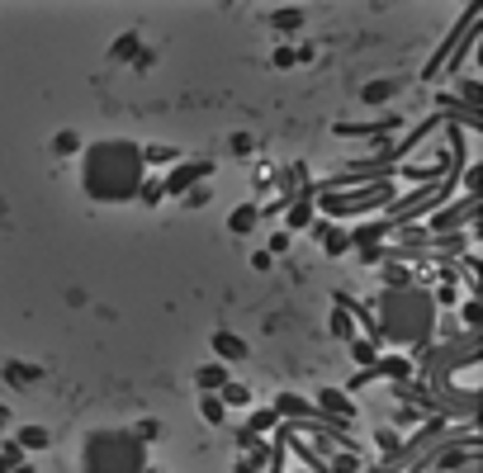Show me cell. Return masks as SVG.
Instances as JSON below:
<instances>
[{
    "mask_svg": "<svg viewBox=\"0 0 483 473\" xmlns=\"http://www.w3.org/2000/svg\"><path fill=\"white\" fill-rule=\"evenodd\" d=\"M85 473H142L137 469V445L133 436H90V449H85Z\"/></svg>",
    "mask_w": 483,
    "mask_h": 473,
    "instance_id": "6da1fadb",
    "label": "cell"
},
{
    "mask_svg": "<svg viewBox=\"0 0 483 473\" xmlns=\"http://www.w3.org/2000/svg\"><path fill=\"white\" fill-rule=\"evenodd\" d=\"M19 445L24 449H43L48 445V431H43V426H24V431H19Z\"/></svg>",
    "mask_w": 483,
    "mask_h": 473,
    "instance_id": "7a4b0ae2",
    "label": "cell"
},
{
    "mask_svg": "<svg viewBox=\"0 0 483 473\" xmlns=\"http://www.w3.org/2000/svg\"><path fill=\"white\" fill-rule=\"evenodd\" d=\"M214 345H218V355H228V360H242V355H246V345L232 341V336H214Z\"/></svg>",
    "mask_w": 483,
    "mask_h": 473,
    "instance_id": "3957f363",
    "label": "cell"
},
{
    "mask_svg": "<svg viewBox=\"0 0 483 473\" xmlns=\"http://www.w3.org/2000/svg\"><path fill=\"white\" fill-rule=\"evenodd\" d=\"M199 384H204V388H228V374H223V369H204V374H199Z\"/></svg>",
    "mask_w": 483,
    "mask_h": 473,
    "instance_id": "277c9868",
    "label": "cell"
},
{
    "mask_svg": "<svg viewBox=\"0 0 483 473\" xmlns=\"http://www.w3.org/2000/svg\"><path fill=\"white\" fill-rule=\"evenodd\" d=\"M298 24H303V15H298V10H280V15H275V28H285V33L298 28Z\"/></svg>",
    "mask_w": 483,
    "mask_h": 473,
    "instance_id": "5b68a950",
    "label": "cell"
},
{
    "mask_svg": "<svg viewBox=\"0 0 483 473\" xmlns=\"http://www.w3.org/2000/svg\"><path fill=\"white\" fill-rule=\"evenodd\" d=\"M389 90H393V85H389V80H379V85H365V100H370V105H379V100H384V95H389Z\"/></svg>",
    "mask_w": 483,
    "mask_h": 473,
    "instance_id": "8992f818",
    "label": "cell"
},
{
    "mask_svg": "<svg viewBox=\"0 0 483 473\" xmlns=\"http://www.w3.org/2000/svg\"><path fill=\"white\" fill-rule=\"evenodd\" d=\"M251 223H256V209H237V218H232V227H237V232H246Z\"/></svg>",
    "mask_w": 483,
    "mask_h": 473,
    "instance_id": "52a82bcc",
    "label": "cell"
},
{
    "mask_svg": "<svg viewBox=\"0 0 483 473\" xmlns=\"http://www.w3.org/2000/svg\"><path fill=\"white\" fill-rule=\"evenodd\" d=\"M76 147H80L76 132H62V137H57V152H76Z\"/></svg>",
    "mask_w": 483,
    "mask_h": 473,
    "instance_id": "ba28073f",
    "label": "cell"
},
{
    "mask_svg": "<svg viewBox=\"0 0 483 473\" xmlns=\"http://www.w3.org/2000/svg\"><path fill=\"white\" fill-rule=\"evenodd\" d=\"M204 417H209V421H223V407H218V397H204Z\"/></svg>",
    "mask_w": 483,
    "mask_h": 473,
    "instance_id": "9c48e42d",
    "label": "cell"
},
{
    "mask_svg": "<svg viewBox=\"0 0 483 473\" xmlns=\"http://www.w3.org/2000/svg\"><path fill=\"white\" fill-rule=\"evenodd\" d=\"M332 332H337V336H346V332H350V322H346L341 313H332Z\"/></svg>",
    "mask_w": 483,
    "mask_h": 473,
    "instance_id": "30bf717a",
    "label": "cell"
},
{
    "mask_svg": "<svg viewBox=\"0 0 483 473\" xmlns=\"http://www.w3.org/2000/svg\"><path fill=\"white\" fill-rule=\"evenodd\" d=\"M5 464H10V459H0V473H5Z\"/></svg>",
    "mask_w": 483,
    "mask_h": 473,
    "instance_id": "8fae6325",
    "label": "cell"
},
{
    "mask_svg": "<svg viewBox=\"0 0 483 473\" xmlns=\"http://www.w3.org/2000/svg\"><path fill=\"white\" fill-rule=\"evenodd\" d=\"M19 473H33V469H19Z\"/></svg>",
    "mask_w": 483,
    "mask_h": 473,
    "instance_id": "7c38bea8",
    "label": "cell"
}]
</instances>
